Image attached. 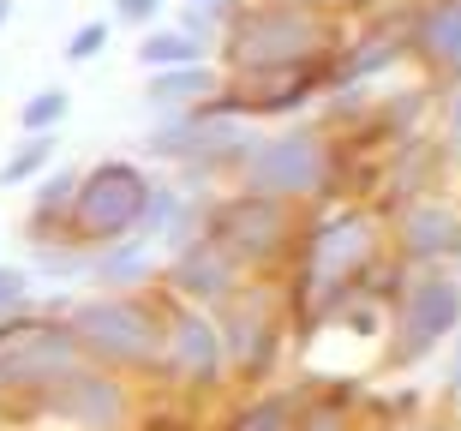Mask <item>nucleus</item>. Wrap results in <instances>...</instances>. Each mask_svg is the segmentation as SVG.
Instances as JSON below:
<instances>
[{
  "mask_svg": "<svg viewBox=\"0 0 461 431\" xmlns=\"http://www.w3.org/2000/svg\"><path fill=\"white\" fill-rule=\"evenodd\" d=\"M390 258V222L372 204H330L312 210L300 228L288 270H282V306H288L294 342H318L354 300H366L372 276Z\"/></svg>",
  "mask_w": 461,
  "mask_h": 431,
  "instance_id": "f257e3e1",
  "label": "nucleus"
},
{
  "mask_svg": "<svg viewBox=\"0 0 461 431\" xmlns=\"http://www.w3.org/2000/svg\"><path fill=\"white\" fill-rule=\"evenodd\" d=\"M168 288L150 293H78L67 306V324L78 336L90 365H108L132 383L162 378V354H168Z\"/></svg>",
  "mask_w": 461,
  "mask_h": 431,
  "instance_id": "f03ea898",
  "label": "nucleus"
},
{
  "mask_svg": "<svg viewBox=\"0 0 461 431\" xmlns=\"http://www.w3.org/2000/svg\"><path fill=\"white\" fill-rule=\"evenodd\" d=\"M348 18L312 13L294 0H246L228 18L222 36V60L228 78H252V72H288V67H312V60H336L348 42Z\"/></svg>",
  "mask_w": 461,
  "mask_h": 431,
  "instance_id": "7ed1b4c3",
  "label": "nucleus"
},
{
  "mask_svg": "<svg viewBox=\"0 0 461 431\" xmlns=\"http://www.w3.org/2000/svg\"><path fill=\"white\" fill-rule=\"evenodd\" d=\"M306 216L312 210L288 204V198L228 186V192H216V204H210V240L222 246L246 276H282L288 258H294V246H300Z\"/></svg>",
  "mask_w": 461,
  "mask_h": 431,
  "instance_id": "20e7f679",
  "label": "nucleus"
},
{
  "mask_svg": "<svg viewBox=\"0 0 461 431\" xmlns=\"http://www.w3.org/2000/svg\"><path fill=\"white\" fill-rule=\"evenodd\" d=\"M85 360V347L72 336L67 311L54 306H31L0 324V419L24 414V401L42 396L54 378H67L72 365Z\"/></svg>",
  "mask_w": 461,
  "mask_h": 431,
  "instance_id": "39448f33",
  "label": "nucleus"
},
{
  "mask_svg": "<svg viewBox=\"0 0 461 431\" xmlns=\"http://www.w3.org/2000/svg\"><path fill=\"white\" fill-rule=\"evenodd\" d=\"M216 324H222L228 372H234L240 390L282 383V365H288V347H294V324H288V306H282V282L276 276H252L222 311H216Z\"/></svg>",
  "mask_w": 461,
  "mask_h": 431,
  "instance_id": "423d86ee",
  "label": "nucleus"
},
{
  "mask_svg": "<svg viewBox=\"0 0 461 431\" xmlns=\"http://www.w3.org/2000/svg\"><path fill=\"white\" fill-rule=\"evenodd\" d=\"M461 329V270H413L402 300L390 306V336L377 365L390 378H408L426 360H438V347L456 342Z\"/></svg>",
  "mask_w": 461,
  "mask_h": 431,
  "instance_id": "0eeeda50",
  "label": "nucleus"
},
{
  "mask_svg": "<svg viewBox=\"0 0 461 431\" xmlns=\"http://www.w3.org/2000/svg\"><path fill=\"white\" fill-rule=\"evenodd\" d=\"M144 414L132 378H120L108 365L78 360L67 378H54L42 396L24 401L18 426H49V431H132Z\"/></svg>",
  "mask_w": 461,
  "mask_h": 431,
  "instance_id": "6e6552de",
  "label": "nucleus"
},
{
  "mask_svg": "<svg viewBox=\"0 0 461 431\" xmlns=\"http://www.w3.org/2000/svg\"><path fill=\"white\" fill-rule=\"evenodd\" d=\"M144 198H150V168L138 156H103L78 174V204H72V240L78 246H114L138 234V216H144Z\"/></svg>",
  "mask_w": 461,
  "mask_h": 431,
  "instance_id": "1a4fd4ad",
  "label": "nucleus"
},
{
  "mask_svg": "<svg viewBox=\"0 0 461 431\" xmlns=\"http://www.w3.org/2000/svg\"><path fill=\"white\" fill-rule=\"evenodd\" d=\"M174 300V293H168ZM162 390L174 401H186V408H204L216 401L234 383L228 372V342H222V324H216V311L204 306H168V354H162Z\"/></svg>",
  "mask_w": 461,
  "mask_h": 431,
  "instance_id": "9d476101",
  "label": "nucleus"
},
{
  "mask_svg": "<svg viewBox=\"0 0 461 431\" xmlns=\"http://www.w3.org/2000/svg\"><path fill=\"white\" fill-rule=\"evenodd\" d=\"M336 85V60H312V67L288 72H252V78H228V90L216 96V114H240V121H306L312 108L330 96Z\"/></svg>",
  "mask_w": 461,
  "mask_h": 431,
  "instance_id": "9b49d317",
  "label": "nucleus"
},
{
  "mask_svg": "<svg viewBox=\"0 0 461 431\" xmlns=\"http://www.w3.org/2000/svg\"><path fill=\"white\" fill-rule=\"evenodd\" d=\"M390 252L408 270H461V204L456 198H413L390 216Z\"/></svg>",
  "mask_w": 461,
  "mask_h": 431,
  "instance_id": "f8f14e48",
  "label": "nucleus"
},
{
  "mask_svg": "<svg viewBox=\"0 0 461 431\" xmlns=\"http://www.w3.org/2000/svg\"><path fill=\"white\" fill-rule=\"evenodd\" d=\"M246 282L252 276H246L216 240H198V246H186V252H168V264H162V288H168L180 306H204V311H222Z\"/></svg>",
  "mask_w": 461,
  "mask_h": 431,
  "instance_id": "ddd939ff",
  "label": "nucleus"
},
{
  "mask_svg": "<svg viewBox=\"0 0 461 431\" xmlns=\"http://www.w3.org/2000/svg\"><path fill=\"white\" fill-rule=\"evenodd\" d=\"M413 67L438 90L461 85V0H420V18H413Z\"/></svg>",
  "mask_w": 461,
  "mask_h": 431,
  "instance_id": "4468645a",
  "label": "nucleus"
},
{
  "mask_svg": "<svg viewBox=\"0 0 461 431\" xmlns=\"http://www.w3.org/2000/svg\"><path fill=\"white\" fill-rule=\"evenodd\" d=\"M228 90L222 60H198V67H174V72H144V114L150 121H174V114H198Z\"/></svg>",
  "mask_w": 461,
  "mask_h": 431,
  "instance_id": "2eb2a0df",
  "label": "nucleus"
},
{
  "mask_svg": "<svg viewBox=\"0 0 461 431\" xmlns=\"http://www.w3.org/2000/svg\"><path fill=\"white\" fill-rule=\"evenodd\" d=\"M162 264H168V252L156 240H114V246H96L90 252V293H150L162 288Z\"/></svg>",
  "mask_w": 461,
  "mask_h": 431,
  "instance_id": "dca6fc26",
  "label": "nucleus"
},
{
  "mask_svg": "<svg viewBox=\"0 0 461 431\" xmlns=\"http://www.w3.org/2000/svg\"><path fill=\"white\" fill-rule=\"evenodd\" d=\"M300 414H306V383H264V390H240L216 431H294Z\"/></svg>",
  "mask_w": 461,
  "mask_h": 431,
  "instance_id": "f3484780",
  "label": "nucleus"
},
{
  "mask_svg": "<svg viewBox=\"0 0 461 431\" xmlns=\"http://www.w3.org/2000/svg\"><path fill=\"white\" fill-rule=\"evenodd\" d=\"M72 204H78V168H49L31 186V210H24V240L49 246L72 240Z\"/></svg>",
  "mask_w": 461,
  "mask_h": 431,
  "instance_id": "a211bd4d",
  "label": "nucleus"
},
{
  "mask_svg": "<svg viewBox=\"0 0 461 431\" xmlns=\"http://www.w3.org/2000/svg\"><path fill=\"white\" fill-rule=\"evenodd\" d=\"M359 390L354 378H312L306 383V414L294 431H366V414H359Z\"/></svg>",
  "mask_w": 461,
  "mask_h": 431,
  "instance_id": "6ab92c4d",
  "label": "nucleus"
},
{
  "mask_svg": "<svg viewBox=\"0 0 461 431\" xmlns=\"http://www.w3.org/2000/svg\"><path fill=\"white\" fill-rule=\"evenodd\" d=\"M138 67L144 72H174V67H198V60H216V54L204 49V42H192L186 31H180V24H156V31H144L138 36Z\"/></svg>",
  "mask_w": 461,
  "mask_h": 431,
  "instance_id": "aec40b11",
  "label": "nucleus"
},
{
  "mask_svg": "<svg viewBox=\"0 0 461 431\" xmlns=\"http://www.w3.org/2000/svg\"><path fill=\"white\" fill-rule=\"evenodd\" d=\"M31 276L36 282H54V288H85L90 282V246L78 240H49V246H31Z\"/></svg>",
  "mask_w": 461,
  "mask_h": 431,
  "instance_id": "412c9836",
  "label": "nucleus"
},
{
  "mask_svg": "<svg viewBox=\"0 0 461 431\" xmlns=\"http://www.w3.org/2000/svg\"><path fill=\"white\" fill-rule=\"evenodd\" d=\"M54 132H24V139L6 150V162H0V186H36L49 168H60L54 162Z\"/></svg>",
  "mask_w": 461,
  "mask_h": 431,
  "instance_id": "4be33fe9",
  "label": "nucleus"
},
{
  "mask_svg": "<svg viewBox=\"0 0 461 431\" xmlns=\"http://www.w3.org/2000/svg\"><path fill=\"white\" fill-rule=\"evenodd\" d=\"M180 204H186V186L174 180V174H150V198H144V216H138V240H168L174 216H180Z\"/></svg>",
  "mask_w": 461,
  "mask_h": 431,
  "instance_id": "5701e85b",
  "label": "nucleus"
},
{
  "mask_svg": "<svg viewBox=\"0 0 461 431\" xmlns=\"http://www.w3.org/2000/svg\"><path fill=\"white\" fill-rule=\"evenodd\" d=\"M72 114V90L67 85H42L18 103V132H60Z\"/></svg>",
  "mask_w": 461,
  "mask_h": 431,
  "instance_id": "b1692460",
  "label": "nucleus"
},
{
  "mask_svg": "<svg viewBox=\"0 0 461 431\" xmlns=\"http://www.w3.org/2000/svg\"><path fill=\"white\" fill-rule=\"evenodd\" d=\"M36 306V276L31 264H0V324Z\"/></svg>",
  "mask_w": 461,
  "mask_h": 431,
  "instance_id": "393cba45",
  "label": "nucleus"
},
{
  "mask_svg": "<svg viewBox=\"0 0 461 431\" xmlns=\"http://www.w3.org/2000/svg\"><path fill=\"white\" fill-rule=\"evenodd\" d=\"M108 42H114V18H85V24L67 36V60L72 67H90V60L108 54Z\"/></svg>",
  "mask_w": 461,
  "mask_h": 431,
  "instance_id": "a878e982",
  "label": "nucleus"
},
{
  "mask_svg": "<svg viewBox=\"0 0 461 431\" xmlns=\"http://www.w3.org/2000/svg\"><path fill=\"white\" fill-rule=\"evenodd\" d=\"M174 24L192 36V42H204L210 54H222V36H228V18L222 13H210V6H198V0H186L180 13H174Z\"/></svg>",
  "mask_w": 461,
  "mask_h": 431,
  "instance_id": "bb28decb",
  "label": "nucleus"
},
{
  "mask_svg": "<svg viewBox=\"0 0 461 431\" xmlns=\"http://www.w3.org/2000/svg\"><path fill=\"white\" fill-rule=\"evenodd\" d=\"M132 431H198V408H186V401H144V414H138Z\"/></svg>",
  "mask_w": 461,
  "mask_h": 431,
  "instance_id": "cd10ccee",
  "label": "nucleus"
},
{
  "mask_svg": "<svg viewBox=\"0 0 461 431\" xmlns=\"http://www.w3.org/2000/svg\"><path fill=\"white\" fill-rule=\"evenodd\" d=\"M162 13H168V0H114V6H108V18H114V24H126V31H156V24H162Z\"/></svg>",
  "mask_w": 461,
  "mask_h": 431,
  "instance_id": "c85d7f7f",
  "label": "nucleus"
},
{
  "mask_svg": "<svg viewBox=\"0 0 461 431\" xmlns=\"http://www.w3.org/2000/svg\"><path fill=\"white\" fill-rule=\"evenodd\" d=\"M438 139H444L449 162H456V174H461V85H449L444 103H438Z\"/></svg>",
  "mask_w": 461,
  "mask_h": 431,
  "instance_id": "c756f323",
  "label": "nucleus"
},
{
  "mask_svg": "<svg viewBox=\"0 0 461 431\" xmlns=\"http://www.w3.org/2000/svg\"><path fill=\"white\" fill-rule=\"evenodd\" d=\"M294 6H312V13H330V18H359V13H377L384 0H294Z\"/></svg>",
  "mask_w": 461,
  "mask_h": 431,
  "instance_id": "7c9ffc66",
  "label": "nucleus"
},
{
  "mask_svg": "<svg viewBox=\"0 0 461 431\" xmlns=\"http://www.w3.org/2000/svg\"><path fill=\"white\" fill-rule=\"evenodd\" d=\"M444 401H461V329H456V342L444 347Z\"/></svg>",
  "mask_w": 461,
  "mask_h": 431,
  "instance_id": "2f4dec72",
  "label": "nucleus"
},
{
  "mask_svg": "<svg viewBox=\"0 0 461 431\" xmlns=\"http://www.w3.org/2000/svg\"><path fill=\"white\" fill-rule=\"evenodd\" d=\"M198 6H210V13H222V18H234L240 6H246V0H198Z\"/></svg>",
  "mask_w": 461,
  "mask_h": 431,
  "instance_id": "473e14b6",
  "label": "nucleus"
},
{
  "mask_svg": "<svg viewBox=\"0 0 461 431\" xmlns=\"http://www.w3.org/2000/svg\"><path fill=\"white\" fill-rule=\"evenodd\" d=\"M6 24H13V0H0V31H6Z\"/></svg>",
  "mask_w": 461,
  "mask_h": 431,
  "instance_id": "72a5a7b5",
  "label": "nucleus"
},
{
  "mask_svg": "<svg viewBox=\"0 0 461 431\" xmlns=\"http://www.w3.org/2000/svg\"><path fill=\"white\" fill-rule=\"evenodd\" d=\"M42 431H49V426H42Z\"/></svg>",
  "mask_w": 461,
  "mask_h": 431,
  "instance_id": "f704fd0d",
  "label": "nucleus"
}]
</instances>
